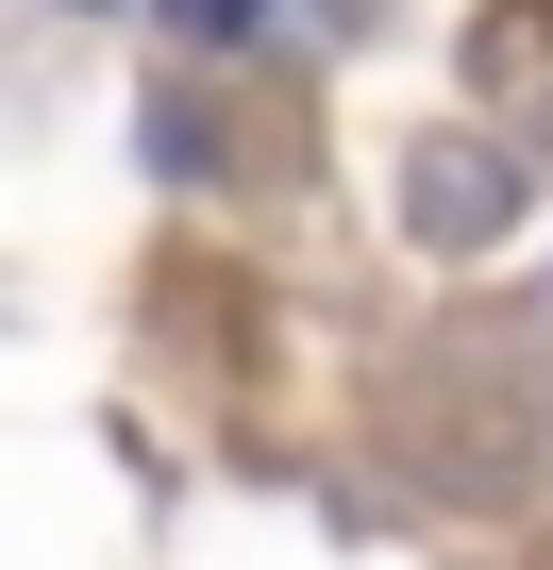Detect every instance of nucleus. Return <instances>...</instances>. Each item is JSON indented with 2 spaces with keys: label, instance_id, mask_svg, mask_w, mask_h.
Returning <instances> with one entry per match:
<instances>
[{
  "label": "nucleus",
  "instance_id": "1",
  "mask_svg": "<svg viewBox=\"0 0 553 570\" xmlns=\"http://www.w3.org/2000/svg\"><path fill=\"white\" fill-rule=\"evenodd\" d=\"M185 18H201V35H235V18H251V0H185Z\"/></svg>",
  "mask_w": 553,
  "mask_h": 570
}]
</instances>
